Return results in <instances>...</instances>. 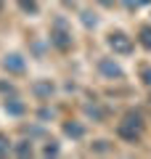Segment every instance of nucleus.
Wrapping results in <instances>:
<instances>
[{"label":"nucleus","instance_id":"12","mask_svg":"<svg viewBox=\"0 0 151 159\" xmlns=\"http://www.w3.org/2000/svg\"><path fill=\"white\" fill-rule=\"evenodd\" d=\"M140 77H143L146 85H151V66H143V69H140Z\"/></svg>","mask_w":151,"mask_h":159},{"label":"nucleus","instance_id":"8","mask_svg":"<svg viewBox=\"0 0 151 159\" xmlns=\"http://www.w3.org/2000/svg\"><path fill=\"white\" fill-rule=\"evenodd\" d=\"M6 111H8V114H21V111H24V103H19V101H8V103H6Z\"/></svg>","mask_w":151,"mask_h":159},{"label":"nucleus","instance_id":"1","mask_svg":"<svg viewBox=\"0 0 151 159\" xmlns=\"http://www.w3.org/2000/svg\"><path fill=\"white\" fill-rule=\"evenodd\" d=\"M109 45L114 48V53H122V56H127L133 51V43H130V37L125 32H112L109 34Z\"/></svg>","mask_w":151,"mask_h":159},{"label":"nucleus","instance_id":"13","mask_svg":"<svg viewBox=\"0 0 151 159\" xmlns=\"http://www.w3.org/2000/svg\"><path fill=\"white\" fill-rule=\"evenodd\" d=\"M45 154H58V146H45Z\"/></svg>","mask_w":151,"mask_h":159},{"label":"nucleus","instance_id":"2","mask_svg":"<svg viewBox=\"0 0 151 159\" xmlns=\"http://www.w3.org/2000/svg\"><path fill=\"white\" fill-rule=\"evenodd\" d=\"M50 43H53V45H58L61 51H66V48L72 45V37L64 32V21L56 24V32H50Z\"/></svg>","mask_w":151,"mask_h":159},{"label":"nucleus","instance_id":"6","mask_svg":"<svg viewBox=\"0 0 151 159\" xmlns=\"http://www.w3.org/2000/svg\"><path fill=\"white\" fill-rule=\"evenodd\" d=\"M34 93H37V96H50V93H53V85H50V82H37V85H34Z\"/></svg>","mask_w":151,"mask_h":159},{"label":"nucleus","instance_id":"14","mask_svg":"<svg viewBox=\"0 0 151 159\" xmlns=\"http://www.w3.org/2000/svg\"><path fill=\"white\" fill-rule=\"evenodd\" d=\"M101 6H114V0H98Z\"/></svg>","mask_w":151,"mask_h":159},{"label":"nucleus","instance_id":"10","mask_svg":"<svg viewBox=\"0 0 151 159\" xmlns=\"http://www.w3.org/2000/svg\"><path fill=\"white\" fill-rule=\"evenodd\" d=\"M16 154H19V157H27V154H32V146H29L27 141H21V143L16 146Z\"/></svg>","mask_w":151,"mask_h":159},{"label":"nucleus","instance_id":"7","mask_svg":"<svg viewBox=\"0 0 151 159\" xmlns=\"http://www.w3.org/2000/svg\"><path fill=\"white\" fill-rule=\"evenodd\" d=\"M140 45L151 51V27H140Z\"/></svg>","mask_w":151,"mask_h":159},{"label":"nucleus","instance_id":"11","mask_svg":"<svg viewBox=\"0 0 151 159\" xmlns=\"http://www.w3.org/2000/svg\"><path fill=\"white\" fill-rule=\"evenodd\" d=\"M8 148H11V141L6 135H0V154H8Z\"/></svg>","mask_w":151,"mask_h":159},{"label":"nucleus","instance_id":"15","mask_svg":"<svg viewBox=\"0 0 151 159\" xmlns=\"http://www.w3.org/2000/svg\"><path fill=\"white\" fill-rule=\"evenodd\" d=\"M0 6H3V0H0Z\"/></svg>","mask_w":151,"mask_h":159},{"label":"nucleus","instance_id":"5","mask_svg":"<svg viewBox=\"0 0 151 159\" xmlns=\"http://www.w3.org/2000/svg\"><path fill=\"white\" fill-rule=\"evenodd\" d=\"M64 133L72 135V138H82V135H85V127L77 125V122H66V125H64Z\"/></svg>","mask_w":151,"mask_h":159},{"label":"nucleus","instance_id":"3","mask_svg":"<svg viewBox=\"0 0 151 159\" xmlns=\"http://www.w3.org/2000/svg\"><path fill=\"white\" fill-rule=\"evenodd\" d=\"M3 69H6V72H13V74H21L24 72V58L19 56V53H8V56L3 58Z\"/></svg>","mask_w":151,"mask_h":159},{"label":"nucleus","instance_id":"9","mask_svg":"<svg viewBox=\"0 0 151 159\" xmlns=\"http://www.w3.org/2000/svg\"><path fill=\"white\" fill-rule=\"evenodd\" d=\"M19 6L27 13H37V3H34V0H19Z\"/></svg>","mask_w":151,"mask_h":159},{"label":"nucleus","instance_id":"4","mask_svg":"<svg viewBox=\"0 0 151 159\" xmlns=\"http://www.w3.org/2000/svg\"><path fill=\"white\" fill-rule=\"evenodd\" d=\"M98 69H101V72H103V74H106V77H122V69H119L117 64L112 61V58H101Z\"/></svg>","mask_w":151,"mask_h":159}]
</instances>
